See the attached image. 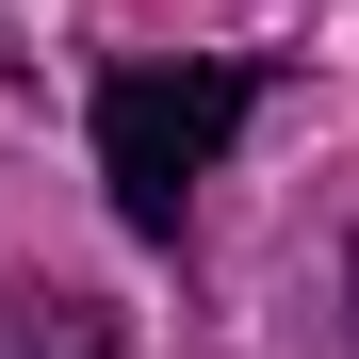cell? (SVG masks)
<instances>
[{
    "label": "cell",
    "mask_w": 359,
    "mask_h": 359,
    "mask_svg": "<svg viewBox=\"0 0 359 359\" xmlns=\"http://www.w3.org/2000/svg\"><path fill=\"white\" fill-rule=\"evenodd\" d=\"M245 114H262V66H114L98 82V180H114V212L147 245H180V212H196V180L229 163Z\"/></svg>",
    "instance_id": "obj_1"
},
{
    "label": "cell",
    "mask_w": 359,
    "mask_h": 359,
    "mask_svg": "<svg viewBox=\"0 0 359 359\" xmlns=\"http://www.w3.org/2000/svg\"><path fill=\"white\" fill-rule=\"evenodd\" d=\"M0 359H114V311L66 278H0Z\"/></svg>",
    "instance_id": "obj_2"
},
{
    "label": "cell",
    "mask_w": 359,
    "mask_h": 359,
    "mask_svg": "<svg viewBox=\"0 0 359 359\" xmlns=\"http://www.w3.org/2000/svg\"><path fill=\"white\" fill-rule=\"evenodd\" d=\"M343 311H359V278H343Z\"/></svg>",
    "instance_id": "obj_3"
}]
</instances>
